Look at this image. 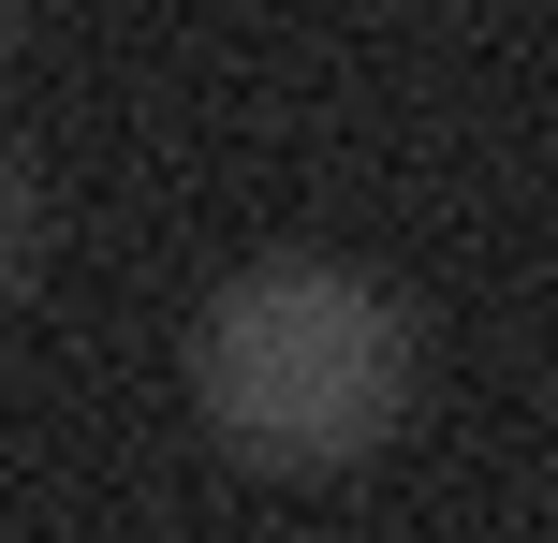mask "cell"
I'll return each mask as SVG.
<instances>
[{"mask_svg":"<svg viewBox=\"0 0 558 543\" xmlns=\"http://www.w3.org/2000/svg\"><path fill=\"white\" fill-rule=\"evenodd\" d=\"M192 397L251 470H353L412 411V323L353 264H251L192 323Z\"/></svg>","mask_w":558,"mask_h":543,"instance_id":"6da1fadb","label":"cell"},{"mask_svg":"<svg viewBox=\"0 0 558 543\" xmlns=\"http://www.w3.org/2000/svg\"><path fill=\"white\" fill-rule=\"evenodd\" d=\"M45 264V176H29V147H0V294Z\"/></svg>","mask_w":558,"mask_h":543,"instance_id":"7a4b0ae2","label":"cell"},{"mask_svg":"<svg viewBox=\"0 0 558 543\" xmlns=\"http://www.w3.org/2000/svg\"><path fill=\"white\" fill-rule=\"evenodd\" d=\"M0 45H15V0H0Z\"/></svg>","mask_w":558,"mask_h":543,"instance_id":"3957f363","label":"cell"}]
</instances>
